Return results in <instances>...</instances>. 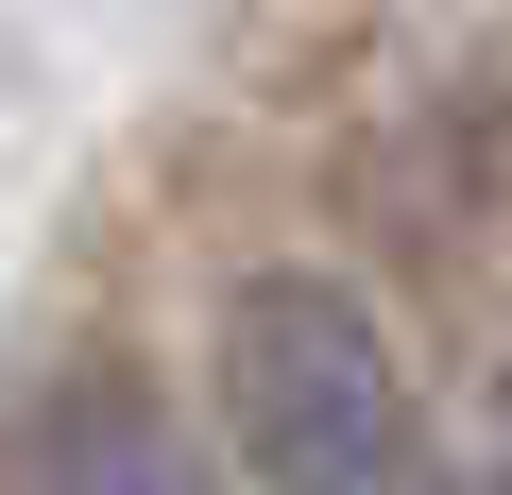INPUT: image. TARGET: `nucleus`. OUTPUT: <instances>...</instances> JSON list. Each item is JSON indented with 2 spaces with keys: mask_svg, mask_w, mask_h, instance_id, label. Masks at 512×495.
<instances>
[{
  "mask_svg": "<svg viewBox=\"0 0 512 495\" xmlns=\"http://www.w3.org/2000/svg\"><path fill=\"white\" fill-rule=\"evenodd\" d=\"M222 427H239L256 495H427L410 376L359 325V291H325V274L222 291Z\"/></svg>",
  "mask_w": 512,
  "mask_h": 495,
  "instance_id": "nucleus-1",
  "label": "nucleus"
},
{
  "mask_svg": "<svg viewBox=\"0 0 512 495\" xmlns=\"http://www.w3.org/2000/svg\"><path fill=\"white\" fill-rule=\"evenodd\" d=\"M0 495H188V461H171V427H154V376L69 359L18 427H0Z\"/></svg>",
  "mask_w": 512,
  "mask_h": 495,
  "instance_id": "nucleus-2",
  "label": "nucleus"
},
{
  "mask_svg": "<svg viewBox=\"0 0 512 495\" xmlns=\"http://www.w3.org/2000/svg\"><path fill=\"white\" fill-rule=\"evenodd\" d=\"M427 495H512V478H427Z\"/></svg>",
  "mask_w": 512,
  "mask_h": 495,
  "instance_id": "nucleus-3",
  "label": "nucleus"
}]
</instances>
